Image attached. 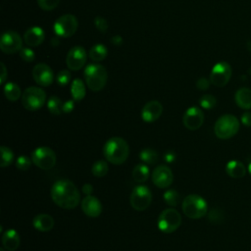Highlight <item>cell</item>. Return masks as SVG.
Instances as JSON below:
<instances>
[{
  "label": "cell",
  "instance_id": "31",
  "mask_svg": "<svg viewBox=\"0 0 251 251\" xmlns=\"http://www.w3.org/2000/svg\"><path fill=\"white\" fill-rule=\"evenodd\" d=\"M109 171V167H108V164L106 161H103V160H98L96 161L92 167H91V173L97 176V177H102V176H105L107 175Z\"/></svg>",
  "mask_w": 251,
  "mask_h": 251
},
{
  "label": "cell",
  "instance_id": "5",
  "mask_svg": "<svg viewBox=\"0 0 251 251\" xmlns=\"http://www.w3.org/2000/svg\"><path fill=\"white\" fill-rule=\"evenodd\" d=\"M239 129L238 119L230 114L221 116L214 126V132L220 139H228L235 135Z\"/></svg>",
  "mask_w": 251,
  "mask_h": 251
},
{
  "label": "cell",
  "instance_id": "32",
  "mask_svg": "<svg viewBox=\"0 0 251 251\" xmlns=\"http://www.w3.org/2000/svg\"><path fill=\"white\" fill-rule=\"evenodd\" d=\"M1 161H0V166L2 168L10 166L13 161H14V153L13 151L7 147V146H1Z\"/></svg>",
  "mask_w": 251,
  "mask_h": 251
},
{
  "label": "cell",
  "instance_id": "1",
  "mask_svg": "<svg viewBox=\"0 0 251 251\" xmlns=\"http://www.w3.org/2000/svg\"><path fill=\"white\" fill-rule=\"evenodd\" d=\"M53 202L63 209H75L80 199L77 187L69 179H60L54 182L51 188Z\"/></svg>",
  "mask_w": 251,
  "mask_h": 251
},
{
  "label": "cell",
  "instance_id": "13",
  "mask_svg": "<svg viewBox=\"0 0 251 251\" xmlns=\"http://www.w3.org/2000/svg\"><path fill=\"white\" fill-rule=\"evenodd\" d=\"M87 55L86 51L82 46H74L67 54L66 63L71 71L80 70L86 63Z\"/></svg>",
  "mask_w": 251,
  "mask_h": 251
},
{
  "label": "cell",
  "instance_id": "19",
  "mask_svg": "<svg viewBox=\"0 0 251 251\" xmlns=\"http://www.w3.org/2000/svg\"><path fill=\"white\" fill-rule=\"evenodd\" d=\"M45 38L43 29L39 26L29 27L24 34V41L29 47H36L40 45Z\"/></svg>",
  "mask_w": 251,
  "mask_h": 251
},
{
  "label": "cell",
  "instance_id": "21",
  "mask_svg": "<svg viewBox=\"0 0 251 251\" xmlns=\"http://www.w3.org/2000/svg\"><path fill=\"white\" fill-rule=\"evenodd\" d=\"M3 247L8 251H15L20 245V235L15 229H8L2 235Z\"/></svg>",
  "mask_w": 251,
  "mask_h": 251
},
{
  "label": "cell",
  "instance_id": "45",
  "mask_svg": "<svg viewBox=\"0 0 251 251\" xmlns=\"http://www.w3.org/2000/svg\"><path fill=\"white\" fill-rule=\"evenodd\" d=\"M122 41H123V40H122V37L119 36V35H115V36L112 37V43H113L114 45L119 46V45H121Z\"/></svg>",
  "mask_w": 251,
  "mask_h": 251
},
{
  "label": "cell",
  "instance_id": "44",
  "mask_svg": "<svg viewBox=\"0 0 251 251\" xmlns=\"http://www.w3.org/2000/svg\"><path fill=\"white\" fill-rule=\"evenodd\" d=\"M81 190L85 195H91V193L93 191V186L90 183H84Z\"/></svg>",
  "mask_w": 251,
  "mask_h": 251
},
{
  "label": "cell",
  "instance_id": "30",
  "mask_svg": "<svg viewBox=\"0 0 251 251\" xmlns=\"http://www.w3.org/2000/svg\"><path fill=\"white\" fill-rule=\"evenodd\" d=\"M164 201L171 207H176L180 202V195L176 189H169L163 194Z\"/></svg>",
  "mask_w": 251,
  "mask_h": 251
},
{
  "label": "cell",
  "instance_id": "47",
  "mask_svg": "<svg viewBox=\"0 0 251 251\" xmlns=\"http://www.w3.org/2000/svg\"><path fill=\"white\" fill-rule=\"evenodd\" d=\"M248 172H249V174H250V176H251V162H250V164H249V166H248Z\"/></svg>",
  "mask_w": 251,
  "mask_h": 251
},
{
  "label": "cell",
  "instance_id": "28",
  "mask_svg": "<svg viewBox=\"0 0 251 251\" xmlns=\"http://www.w3.org/2000/svg\"><path fill=\"white\" fill-rule=\"evenodd\" d=\"M139 158L146 165H153V164H155L158 161L159 155H158V153L154 149L145 148V149L140 151Z\"/></svg>",
  "mask_w": 251,
  "mask_h": 251
},
{
  "label": "cell",
  "instance_id": "18",
  "mask_svg": "<svg viewBox=\"0 0 251 251\" xmlns=\"http://www.w3.org/2000/svg\"><path fill=\"white\" fill-rule=\"evenodd\" d=\"M81 210L86 216L90 218H97L102 213V204L97 197L93 195H86L81 200Z\"/></svg>",
  "mask_w": 251,
  "mask_h": 251
},
{
  "label": "cell",
  "instance_id": "24",
  "mask_svg": "<svg viewBox=\"0 0 251 251\" xmlns=\"http://www.w3.org/2000/svg\"><path fill=\"white\" fill-rule=\"evenodd\" d=\"M71 94L75 101H80L85 96V85L83 81L79 78L73 80L71 84Z\"/></svg>",
  "mask_w": 251,
  "mask_h": 251
},
{
  "label": "cell",
  "instance_id": "35",
  "mask_svg": "<svg viewBox=\"0 0 251 251\" xmlns=\"http://www.w3.org/2000/svg\"><path fill=\"white\" fill-rule=\"evenodd\" d=\"M60 0H37L38 6L44 11H52L58 7Z\"/></svg>",
  "mask_w": 251,
  "mask_h": 251
},
{
  "label": "cell",
  "instance_id": "37",
  "mask_svg": "<svg viewBox=\"0 0 251 251\" xmlns=\"http://www.w3.org/2000/svg\"><path fill=\"white\" fill-rule=\"evenodd\" d=\"M20 57L25 62L30 63V62H32L34 60L35 55H34L33 50H31L30 48H27V47H24L20 51Z\"/></svg>",
  "mask_w": 251,
  "mask_h": 251
},
{
  "label": "cell",
  "instance_id": "10",
  "mask_svg": "<svg viewBox=\"0 0 251 251\" xmlns=\"http://www.w3.org/2000/svg\"><path fill=\"white\" fill-rule=\"evenodd\" d=\"M130 205L136 211L146 210L152 201V194L148 187L144 185L135 186L130 194Z\"/></svg>",
  "mask_w": 251,
  "mask_h": 251
},
{
  "label": "cell",
  "instance_id": "46",
  "mask_svg": "<svg viewBox=\"0 0 251 251\" xmlns=\"http://www.w3.org/2000/svg\"><path fill=\"white\" fill-rule=\"evenodd\" d=\"M51 44H52V46H54V47L58 46V45L60 44L59 38H58V37H53V38L51 39Z\"/></svg>",
  "mask_w": 251,
  "mask_h": 251
},
{
  "label": "cell",
  "instance_id": "6",
  "mask_svg": "<svg viewBox=\"0 0 251 251\" xmlns=\"http://www.w3.org/2000/svg\"><path fill=\"white\" fill-rule=\"evenodd\" d=\"M46 101V93L43 89L36 86L27 87L22 94V104L28 111L40 109Z\"/></svg>",
  "mask_w": 251,
  "mask_h": 251
},
{
  "label": "cell",
  "instance_id": "41",
  "mask_svg": "<svg viewBox=\"0 0 251 251\" xmlns=\"http://www.w3.org/2000/svg\"><path fill=\"white\" fill-rule=\"evenodd\" d=\"M74 108H75L74 100H68L63 103V112L66 114L71 113L74 110Z\"/></svg>",
  "mask_w": 251,
  "mask_h": 251
},
{
  "label": "cell",
  "instance_id": "33",
  "mask_svg": "<svg viewBox=\"0 0 251 251\" xmlns=\"http://www.w3.org/2000/svg\"><path fill=\"white\" fill-rule=\"evenodd\" d=\"M199 104L200 106L203 108V109H206V110H210V109H213L216 104H217V99L215 96L211 95V94H205L203 95L200 100H199Z\"/></svg>",
  "mask_w": 251,
  "mask_h": 251
},
{
  "label": "cell",
  "instance_id": "25",
  "mask_svg": "<svg viewBox=\"0 0 251 251\" xmlns=\"http://www.w3.org/2000/svg\"><path fill=\"white\" fill-rule=\"evenodd\" d=\"M131 175L135 182L143 183L149 177V169L145 164H138L133 168Z\"/></svg>",
  "mask_w": 251,
  "mask_h": 251
},
{
  "label": "cell",
  "instance_id": "3",
  "mask_svg": "<svg viewBox=\"0 0 251 251\" xmlns=\"http://www.w3.org/2000/svg\"><path fill=\"white\" fill-rule=\"evenodd\" d=\"M83 75L86 85L92 91H99L106 85L108 74L105 67L100 64L87 65Z\"/></svg>",
  "mask_w": 251,
  "mask_h": 251
},
{
  "label": "cell",
  "instance_id": "17",
  "mask_svg": "<svg viewBox=\"0 0 251 251\" xmlns=\"http://www.w3.org/2000/svg\"><path fill=\"white\" fill-rule=\"evenodd\" d=\"M163 113V106L157 100L147 102L141 110V118L145 123H153L157 121Z\"/></svg>",
  "mask_w": 251,
  "mask_h": 251
},
{
  "label": "cell",
  "instance_id": "15",
  "mask_svg": "<svg viewBox=\"0 0 251 251\" xmlns=\"http://www.w3.org/2000/svg\"><path fill=\"white\" fill-rule=\"evenodd\" d=\"M151 177L153 183L159 188L169 187L174 180V175L172 170L165 165H160L155 168Z\"/></svg>",
  "mask_w": 251,
  "mask_h": 251
},
{
  "label": "cell",
  "instance_id": "9",
  "mask_svg": "<svg viewBox=\"0 0 251 251\" xmlns=\"http://www.w3.org/2000/svg\"><path fill=\"white\" fill-rule=\"evenodd\" d=\"M56 154L49 147H38L31 153L32 163L41 170L52 169L56 164Z\"/></svg>",
  "mask_w": 251,
  "mask_h": 251
},
{
  "label": "cell",
  "instance_id": "4",
  "mask_svg": "<svg viewBox=\"0 0 251 251\" xmlns=\"http://www.w3.org/2000/svg\"><path fill=\"white\" fill-rule=\"evenodd\" d=\"M182 212L190 219H200L207 214L208 205L206 200L197 194H190L182 200Z\"/></svg>",
  "mask_w": 251,
  "mask_h": 251
},
{
  "label": "cell",
  "instance_id": "23",
  "mask_svg": "<svg viewBox=\"0 0 251 251\" xmlns=\"http://www.w3.org/2000/svg\"><path fill=\"white\" fill-rule=\"evenodd\" d=\"M226 172L230 177L241 178L246 174V168L241 162L237 160H231L226 165Z\"/></svg>",
  "mask_w": 251,
  "mask_h": 251
},
{
  "label": "cell",
  "instance_id": "48",
  "mask_svg": "<svg viewBox=\"0 0 251 251\" xmlns=\"http://www.w3.org/2000/svg\"><path fill=\"white\" fill-rule=\"evenodd\" d=\"M0 251H5V249H4V248H1V249H0Z\"/></svg>",
  "mask_w": 251,
  "mask_h": 251
},
{
  "label": "cell",
  "instance_id": "22",
  "mask_svg": "<svg viewBox=\"0 0 251 251\" xmlns=\"http://www.w3.org/2000/svg\"><path fill=\"white\" fill-rule=\"evenodd\" d=\"M234 100L239 108L243 110L251 109V89L248 87L237 89L234 94Z\"/></svg>",
  "mask_w": 251,
  "mask_h": 251
},
{
  "label": "cell",
  "instance_id": "20",
  "mask_svg": "<svg viewBox=\"0 0 251 251\" xmlns=\"http://www.w3.org/2000/svg\"><path fill=\"white\" fill-rule=\"evenodd\" d=\"M33 226L42 232L49 231L54 226V219L48 214H38L32 220Z\"/></svg>",
  "mask_w": 251,
  "mask_h": 251
},
{
  "label": "cell",
  "instance_id": "2",
  "mask_svg": "<svg viewBox=\"0 0 251 251\" xmlns=\"http://www.w3.org/2000/svg\"><path fill=\"white\" fill-rule=\"evenodd\" d=\"M128 144L122 137H111L103 146V155L105 159L114 165H121L125 163L128 157Z\"/></svg>",
  "mask_w": 251,
  "mask_h": 251
},
{
  "label": "cell",
  "instance_id": "39",
  "mask_svg": "<svg viewBox=\"0 0 251 251\" xmlns=\"http://www.w3.org/2000/svg\"><path fill=\"white\" fill-rule=\"evenodd\" d=\"M210 83H211L210 79H207L206 77H200L196 81V87L200 90H206L209 88Z\"/></svg>",
  "mask_w": 251,
  "mask_h": 251
},
{
  "label": "cell",
  "instance_id": "38",
  "mask_svg": "<svg viewBox=\"0 0 251 251\" xmlns=\"http://www.w3.org/2000/svg\"><path fill=\"white\" fill-rule=\"evenodd\" d=\"M94 25H95L96 28H97L99 31L103 32V33L106 32L107 29H108V27H109L107 21H106L104 18L100 17V16H97V17L94 19Z\"/></svg>",
  "mask_w": 251,
  "mask_h": 251
},
{
  "label": "cell",
  "instance_id": "42",
  "mask_svg": "<svg viewBox=\"0 0 251 251\" xmlns=\"http://www.w3.org/2000/svg\"><path fill=\"white\" fill-rule=\"evenodd\" d=\"M0 67H1V77H0V83L3 84L8 76V73H7V69L6 66L4 65V63H0Z\"/></svg>",
  "mask_w": 251,
  "mask_h": 251
},
{
  "label": "cell",
  "instance_id": "8",
  "mask_svg": "<svg viewBox=\"0 0 251 251\" xmlns=\"http://www.w3.org/2000/svg\"><path fill=\"white\" fill-rule=\"evenodd\" d=\"M77 26L78 22L75 16L72 14H66L56 20L53 28L58 36L67 38L75 34V32L77 29Z\"/></svg>",
  "mask_w": 251,
  "mask_h": 251
},
{
  "label": "cell",
  "instance_id": "26",
  "mask_svg": "<svg viewBox=\"0 0 251 251\" xmlns=\"http://www.w3.org/2000/svg\"><path fill=\"white\" fill-rule=\"evenodd\" d=\"M4 94L5 97L14 102L17 101L22 96V91L20 86L15 82H7L4 86Z\"/></svg>",
  "mask_w": 251,
  "mask_h": 251
},
{
  "label": "cell",
  "instance_id": "16",
  "mask_svg": "<svg viewBox=\"0 0 251 251\" xmlns=\"http://www.w3.org/2000/svg\"><path fill=\"white\" fill-rule=\"evenodd\" d=\"M182 121L186 128L190 130H196L203 125L204 114L200 108L193 106L185 111Z\"/></svg>",
  "mask_w": 251,
  "mask_h": 251
},
{
  "label": "cell",
  "instance_id": "11",
  "mask_svg": "<svg viewBox=\"0 0 251 251\" xmlns=\"http://www.w3.org/2000/svg\"><path fill=\"white\" fill-rule=\"evenodd\" d=\"M231 74V67L227 62H219L213 67L211 71L210 81L215 86L223 87L229 81Z\"/></svg>",
  "mask_w": 251,
  "mask_h": 251
},
{
  "label": "cell",
  "instance_id": "34",
  "mask_svg": "<svg viewBox=\"0 0 251 251\" xmlns=\"http://www.w3.org/2000/svg\"><path fill=\"white\" fill-rule=\"evenodd\" d=\"M71 78H72V75H71L70 71L62 70V71H60L58 73V75L56 76V81H57V83L59 85L65 86V85H67L71 81Z\"/></svg>",
  "mask_w": 251,
  "mask_h": 251
},
{
  "label": "cell",
  "instance_id": "29",
  "mask_svg": "<svg viewBox=\"0 0 251 251\" xmlns=\"http://www.w3.org/2000/svg\"><path fill=\"white\" fill-rule=\"evenodd\" d=\"M47 108L53 115H60L63 112V102L57 96H51L47 101Z\"/></svg>",
  "mask_w": 251,
  "mask_h": 251
},
{
  "label": "cell",
  "instance_id": "27",
  "mask_svg": "<svg viewBox=\"0 0 251 251\" xmlns=\"http://www.w3.org/2000/svg\"><path fill=\"white\" fill-rule=\"evenodd\" d=\"M108 54V50L106 48L105 45L103 44H96L94 46H92L89 50V58L93 61V62H101L103 61L106 56Z\"/></svg>",
  "mask_w": 251,
  "mask_h": 251
},
{
  "label": "cell",
  "instance_id": "43",
  "mask_svg": "<svg viewBox=\"0 0 251 251\" xmlns=\"http://www.w3.org/2000/svg\"><path fill=\"white\" fill-rule=\"evenodd\" d=\"M176 154H175V152H173V151H169V152H167L165 155H164V159H165V161L167 162V163H173V162H175L176 161Z\"/></svg>",
  "mask_w": 251,
  "mask_h": 251
},
{
  "label": "cell",
  "instance_id": "36",
  "mask_svg": "<svg viewBox=\"0 0 251 251\" xmlns=\"http://www.w3.org/2000/svg\"><path fill=\"white\" fill-rule=\"evenodd\" d=\"M31 160L26 156H20L16 160V167L20 171H27L31 165Z\"/></svg>",
  "mask_w": 251,
  "mask_h": 251
},
{
  "label": "cell",
  "instance_id": "14",
  "mask_svg": "<svg viewBox=\"0 0 251 251\" xmlns=\"http://www.w3.org/2000/svg\"><path fill=\"white\" fill-rule=\"evenodd\" d=\"M32 77L40 86H49L54 81V74L52 69L44 63H39L33 67Z\"/></svg>",
  "mask_w": 251,
  "mask_h": 251
},
{
  "label": "cell",
  "instance_id": "40",
  "mask_svg": "<svg viewBox=\"0 0 251 251\" xmlns=\"http://www.w3.org/2000/svg\"><path fill=\"white\" fill-rule=\"evenodd\" d=\"M240 121L245 126H251V113L244 112L240 117Z\"/></svg>",
  "mask_w": 251,
  "mask_h": 251
},
{
  "label": "cell",
  "instance_id": "12",
  "mask_svg": "<svg viewBox=\"0 0 251 251\" xmlns=\"http://www.w3.org/2000/svg\"><path fill=\"white\" fill-rule=\"evenodd\" d=\"M23 48V39L21 35L14 31H5L0 39V49L6 54H14L20 52Z\"/></svg>",
  "mask_w": 251,
  "mask_h": 251
},
{
  "label": "cell",
  "instance_id": "7",
  "mask_svg": "<svg viewBox=\"0 0 251 251\" xmlns=\"http://www.w3.org/2000/svg\"><path fill=\"white\" fill-rule=\"evenodd\" d=\"M180 224V214L174 208H169L162 211L157 221L159 229L165 233H172L176 231L179 227Z\"/></svg>",
  "mask_w": 251,
  "mask_h": 251
}]
</instances>
